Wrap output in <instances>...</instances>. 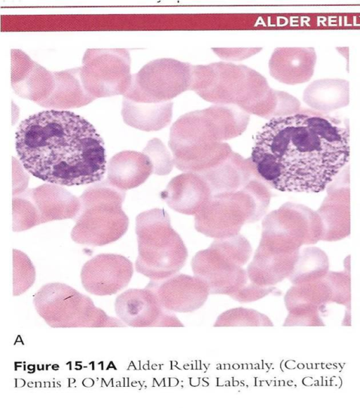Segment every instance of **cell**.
Returning a JSON list of instances; mask_svg holds the SVG:
<instances>
[{"instance_id": "obj_1", "label": "cell", "mask_w": 360, "mask_h": 408, "mask_svg": "<svg viewBox=\"0 0 360 408\" xmlns=\"http://www.w3.org/2000/svg\"><path fill=\"white\" fill-rule=\"evenodd\" d=\"M349 141L340 120L301 110L270 119L255 136L250 160L256 173L278 191L318 193L346 166Z\"/></svg>"}, {"instance_id": "obj_2", "label": "cell", "mask_w": 360, "mask_h": 408, "mask_svg": "<svg viewBox=\"0 0 360 408\" xmlns=\"http://www.w3.org/2000/svg\"><path fill=\"white\" fill-rule=\"evenodd\" d=\"M15 150L28 172L51 184H94L105 172L102 137L86 119L70 111L44 110L22 121Z\"/></svg>"}, {"instance_id": "obj_3", "label": "cell", "mask_w": 360, "mask_h": 408, "mask_svg": "<svg viewBox=\"0 0 360 408\" xmlns=\"http://www.w3.org/2000/svg\"><path fill=\"white\" fill-rule=\"evenodd\" d=\"M190 90L207 101L235 106L264 118L291 115L301 110L297 98L271 88L263 75L243 65L219 62L192 65Z\"/></svg>"}, {"instance_id": "obj_4", "label": "cell", "mask_w": 360, "mask_h": 408, "mask_svg": "<svg viewBox=\"0 0 360 408\" xmlns=\"http://www.w3.org/2000/svg\"><path fill=\"white\" fill-rule=\"evenodd\" d=\"M249 120L237 106L217 104L181 115L170 129L174 164L184 171L200 172L219 165L233 152L223 141L240 135Z\"/></svg>"}, {"instance_id": "obj_5", "label": "cell", "mask_w": 360, "mask_h": 408, "mask_svg": "<svg viewBox=\"0 0 360 408\" xmlns=\"http://www.w3.org/2000/svg\"><path fill=\"white\" fill-rule=\"evenodd\" d=\"M138 257L136 270L150 281L176 274L185 264L187 250L162 209L143 212L136 218Z\"/></svg>"}, {"instance_id": "obj_6", "label": "cell", "mask_w": 360, "mask_h": 408, "mask_svg": "<svg viewBox=\"0 0 360 408\" xmlns=\"http://www.w3.org/2000/svg\"><path fill=\"white\" fill-rule=\"evenodd\" d=\"M125 191L107 179L94 183L80 196L81 208L71 231L75 242L94 246L120 239L127 231L129 218L122 208Z\"/></svg>"}, {"instance_id": "obj_7", "label": "cell", "mask_w": 360, "mask_h": 408, "mask_svg": "<svg viewBox=\"0 0 360 408\" xmlns=\"http://www.w3.org/2000/svg\"><path fill=\"white\" fill-rule=\"evenodd\" d=\"M38 314L52 328L126 327L119 318L108 315L91 298L63 283H49L33 296Z\"/></svg>"}, {"instance_id": "obj_8", "label": "cell", "mask_w": 360, "mask_h": 408, "mask_svg": "<svg viewBox=\"0 0 360 408\" xmlns=\"http://www.w3.org/2000/svg\"><path fill=\"white\" fill-rule=\"evenodd\" d=\"M258 181H250L240 191L212 197L195 217L196 229L221 239L233 236L246 222L259 219L268 206L269 192Z\"/></svg>"}, {"instance_id": "obj_9", "label": "cell", "mask_w": 360, "mask_h": 408, "mask_svg": "<svg viewBox=\"0 0 360 408\" xmlns=\"http://www.w3.org/2000/svg\"><path fill=\"white\" fill-rule=\"evenodd\" d=\"M251 251L248 241L240 236L216 241L193 257V274L207 285L210 294L231 296L248 283L247 271L243 266Z\"/></svg>"}, {"instance_id": "obj_10", "label": "cell", "mask_w": 360, "mask_h": 408, "mask_svg": "<svg viewBox=\"0 0 360 408\" xmlns=\"http://www.w3.org/2000/svg\"><path fill=\"white\" fill-rule=\"evenodd\" d=\"M322 225L317 212L300 204L288 203L268 215L263 222L259 251L290 254L303 245L321 240Z\"/></svg>"}, {"instance_id": "obj_11", "label": "cell", "mask_w": 360, "mask_h": 408, "mask_svg": "<svg viewBox=\"0 0 360 408\" xmlns=\"http://www.w3.org/2000/svg\"><path fill=\"white\" fill-rule=\"evenodd\" d=\"M192 65L173 58L153 60L136 74L123 97L140 103L170 101L190 90Z\"/></svg>"}, {"instance_id": "obj_12", "label": "cell", "mask_w": 360, "mask_h": 408, "mask_svg": "<svg viewBox=\"0 0 360 408\" xmlns=\"http://www.w3.org/2000/svg\"><path fill=\"white\" fill-rule=\"evenodd\" d=\"M130 64L125 49H88L80 67L83 87L95 99L123 96L131 82Z\"/></svg>"}, {"instance_id": "obj_13", "label": "cell", "mask_w": 360, "mask_h": 408, "mask_svg": "<svg viewBox=\"0 0 360 408\" xmlns=\"http://www.w3.org/2000/svg\"><path fill=\"white\" fill-rule=\"evenodd\" d=\"M15 204L28 229L54 220L75 218L81 208L79 198L60 185L51 183L18 193Z\"/></svg>"}, {"instance_id": "obj_14", "label": "cell", "mask_w": 360, "mask_h": 408, "mask_svg": "<svg viewBox=\"0 0 360 408\" xmlns=\"http://www.w3.org/2000/svg\"><path fill=\"white\" fill-rule=\"evenodd\" d=\"M284 302L288 314L283 326H323L320 312L326 304H338V300L327 273L319 280L294 284L286 292Z\"/></svg>"}, {"instance_id": "obj_15", "label": "cell", "mask_w": 360, "mask_h": 408, "mask_svg": "<svg viewBox=\"0 0 360 408\" xmlns=\"http://www.w3.org/2000/svg\"><path fill=\"white\" fill-rule=\"evenodd\" d=\"M115 311L124 324L131 327L184 326L174 312L161 305L155 292L148 286L130 288L117 295Z\"/></svg>"}, {"instance_id": "obj_16", "label": "cell", "mask_w": 360, "mask_h": 408, "mask_svg": "<svg viewBox=\"0 0 360 408\" xmlns=\"http://www.w3.org/2000/svg\"><path fill=\"white\" fill-rule=\"evenodd\" d=\"M132 262L126 257L102 253L86 262L81 270L82 286L88 293L98 295L116 294L130 282Z\"/></svg>"}, {"instance_id": "obj_17", "label": "cell", "mask_w": 360, "mask_h": 408, "mask_svg": "<svg viewBox=\"0 0 360 408\" xmlns=\"http://www.w3.org/2000/svg\"><path fill=\"white\" fill-rule=\"evenodd\" d=\"M348 170L345 167L327 186V195L316 211L322 225L321 241H339L350 233Z\"/></svg>"}, {"instance_id": "obj_18", "label": "cell", "mask_w": 360, "mask_h": 408, "mask_svg": "<svg viewBox=\"0 0 360 408\" xmlns=\"http://www.w3.org/2000/svg\"><path fill=\"white\" fill-rule=\"evenodd\" d=\"M146 286L155 292L161 305L172 312H193L203 306L210 294L202 279L181 274L150 281Z\"/></svg>"}, {"instance_id": "obj_19", "label": "cell", "mask_w": 360, "mask_h": 408, "mask_svg": "<svg viewBox=\"0 0 360 408\" xmlns=\"http://www.w3.org/2000/svg\"><path fill=\"white\" fill-rule=\"evenodd\" d=\"M11 86L19 96L39 105L51 96L56 79L53 72L32 60L25 52L12 49Z\"/></svg>"}, {"instance_id": "obj_20", "label": "cell", "mask_w": 360, "mask_h": 408, "mask_svg": "<svg viewBox=\"0 0 360 408\" xmlns=\"http://www.w3.org/2000/svg\"><path fill=\"white\" fill-rule=\"evenodd\" d=\"M316 62L314 47H279L274 51L269 60V72L280 82L302 84L313 76Z\"/></svg>"}, {"instance_id": "obj_21", "label": "cell", "mask_w": 360, "mask_h": 408, "mask_svg": "<svg viewBox=\"0 0 360 408\" xmlns=\"http://www.w3.org/2000/svg\"><path fill=\"white\" fill-rule=\"evenodd\" d=\"M212 194L208 182L201 174H185L171 180L161 193V198L176 211L194 214L203 209Z\"/></svg>"}, {"instance_id": "obj_22", "label": "cell", "mask_w": 360, "mask_h": 408, "mask_svg": "<svg viewBox=\"0 0 360 408\" xmlns=\"http://www.w3.org/2000/svg\"><path fill=\"white\" fill-rule=\"evenodd\" d=\"M107 180L122 191L136 188L153 173V164L147 155L134 151L116 153L108 162Z\"/></svg>"}, {"instance_id": "obj_23", "label": "cell", "mask_w": 360, "mask_h": 408, "mask_svg": "<svg viewBox=\"0 0 360 408\" xmlns=\"http://www.w3.org/2000/svg\"><path fill=\"white\" fill-rule=\"evenodd\" d=\"M304 102L311 109L326 113L347 106L349 103V83L339 78L313 81L304 90Z\"/></svg>"}, {"instance_id": "obj_24", "label": "cell", "mask_w": 360, "mask_h": 408, "mask_svg": "<svg viewBox=\"0 0 360 408\" xmlns=\"http://www.w3.org/2000/svg\"><path fill=\"white\" fill-rule=\"evenodd\" d=\"M172 101L140 103L122 98L121 114L129 126L145 131H158L167 126L172 117Z\"/></svg>"}, {"instance_id": "obj_25", "label": "cell", "mask_w": 360, "mask_h": 408, "mask_svg": "<svg viewBox=\"0 0 360 408\" xmlns=\"http://www.w3.org/2000/svg\"><path fill=\"white\" fill-rule=\"evenodd\" d=\"M53 73L55 89L51 96L39 106L63 110L82 107L95 100L83 87L80 79V67Z\"/></svg>"}, {"instance_id": "obj_26", "label": "cell", "mask_w": 360, "mask_h": 408, "mask_svg": "<svg viewBox=\"0 0 360 408\" xmlns=\"http://www.w3.org/2000/svg\"><path fill=\"white\" fill-rule=\"evenodd\" d=\"M328 269L326 253L317 247H308L300 250L295 267L288 278L293 285L310 282L323 278Z\"/></svg>"}, {"instance_id": "obj_27", "label": "cell", "mask_w": 360, "mask_h": 408, "mask_svg": "<svg viewBox=\"0 0 360 408\" xmlns=\"http://www.w3.org/2000/svg\"><path fill=\"white\" fill-rule=\"evenodd\" d=\"M271 319L265 314L244 307L233 308L221 313L214 326H273Z\"/></svg>"}, {"instance_id": "obj_28", "label": "cell", "mask_w": 360, "mask_h": 408, "mask_svg": "<svg viewBox=\"0 0 360 408\" xmlns=\"http://www.w3.org/2000/svg\"><path fill=\"white\" fill-rule=\"evenodd\" d=\"M35 280V269L29 257L23 253L13 250V295L18 296L27 291Z\"/></svg>"}, {"instance_id": "obj_29", "label": "cell", "mask_w": 360, "mask_h": 408, "mask_svg": "<svg viewBox=\"0 0 360 408\" xmlns=\"http://www.w3.org/2000/svg\"><path fill=\"white\" fill-rule=\"evenodd\" d=\"M143 153L150 158L154 174H167L172 169L173 159L160 139L155 138L150 140L143 150Z\"/></svg>"}, {"instance_id": "obj_30", "label": "cell", "mask_w": 360, "mask_h": 408, "mask_svg": "<svg viewBox=\"0 0 360 408\" xmlns=\"http://www.w3.org/2000/svg\"><path fill=\"white\" fill-rule=\"evenodd\" d=\"M277 292L276 288L274 286L264 287L251 282L230 297L240 302H250L258 300L271 293L276 294Z\"/></svg>"}, {"instance_id": "obj_31", "label": "cell", "mask_w": 360, "mask_h": 408, "mask_svg": "<svg viewBox=\"0 0 360 408\" xmlns=\"http://www.w3.org/2000/svg\"><path fill=\"white\" fill-rule=\"evenodd\" d=\"M261 49V48L237 49V51H235V49H231L233 51H231L229 49H213L215 53L221 57V58L226 60H242L247 58L257 53Z\"/></svg>"}, {"instance_id": "obj_32", "label": "cell", "mask_w": 360, "mask_h": 408, "mask_svg": "<svg viewBox=\"0 0 360 408\" xmlns=\"http://www.w3.org/2000/svg\"><path fill=\"white\" fill-rule=\"evenodd\" d=\"M337 51L342 54L347 60V63H348V56H349V48L348 47H338L336 48Z\"/></svg>"}]
</instances>
